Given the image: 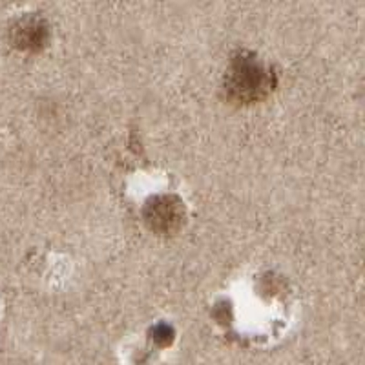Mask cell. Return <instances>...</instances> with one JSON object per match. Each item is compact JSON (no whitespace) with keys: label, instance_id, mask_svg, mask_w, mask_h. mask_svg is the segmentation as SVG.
Returning <instances> with one entry per match:
<instances>
[{"label":"cell","instance_id":"obj_3","mask_svg":"<svg viewBox=\"0 0 365 365\" xmlns=\"http://www.w3.org/2000/svg\"><path fill=\"white\" fill-rule=\"evenodd\" d=\"M9 42L21 51H41L50 42V26L37 13L22 15L9 26Z\"/></svg>","mask_w":365,"mask_h":365},{"label":"cell","instance_id":"obj_4","mask_svg":"<svg viewBox=\"0 0 365 365\" xmlns=\"http://www.w3.org/2000/svg\"><path fill=\"white\" fill-rule=\"evenodd\" d=\"M152 336H154L155 344L161 345V347H166V345H170L174 341V329L170 325L159 324L152 331Z\"/></svg>","mask_w":365,"mask_h":365},{"label":"cell","instance_id":"obj_1","mask_svg":"<svg viewBox=\"0 0 365 365\" xmlns=\"http://www.w3.org/2000/svg\"><path fill=\"white\" fill-rule=\"evenodd\" d=\"M278 88V71L254 51L240 50L232 55L223 77L228 103L249 106L265 101Z\"/></svg>","mask_w":365,"mask_h":365},{"label":"cell","instance_id":"obj_2","mask_svg":"<svg viewBox=\"0 0 365 365\" xmlns=\"http://www.w3.org/2000/svg\"><path fill=\"white\" fill-rule=\"evenodd\" d=\"M143 220L158 236L178 234L187 223V207L174 194H158L145 201Z\"/></svg>","mask_w":365,"mask_h":365}]
</instances>
